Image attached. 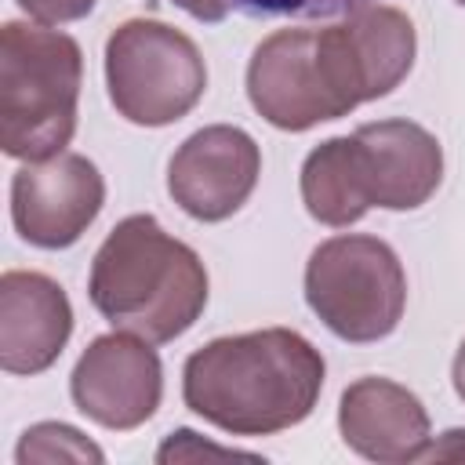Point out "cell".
<instances>
[{"mask_svg": "<svg viewBox=\"0 0 465 465\" xmlns=\"http://www.w3.org/2000/svg\"><path fill=\"white\" fill-rule=\"evenodd\" d=\"M320 349L291 327L225 334L182 367V400L232 436H272L305 421L323 392Z\"/></svg>", "mask_w": 465, "mask_h": 465, "instance_id": "obj_1", "label": "cell"}, {"mask_svg": "<svg viewBox=\"0 0 465 465\" xmlns=\"http://www.w3.org/2000/svg\"><path fill=\"white\" fill-rule=\"evenodd\" d=\"M87 294L116 331H131L153 345L174 341L207 305V269L153 214H127L102 240Z\"/></svg>", "mask_w": 465, "mask_h": 465, "instance_id": "obj_2", "label": "cell"}, {"mask_svg": "<svg viewBox=\"0 0 465 465\" xmlns=\"http://www.w3.org/2000/svg\"><path fill=\"white\" fill-rule=\"evenodd\" d=\"M84 54L69 33L4 22L0 29V145L15 160H47L76 131Z\"/></svg>", "mask_w": 465, "mask_h": 465, "instance_id": "obj_3", "label": "cell"}, {"mask_svg": "<svg viewBox=\"0 0 465 465\" xmlns=\"http://www.w3.org/2000/svg\"><path fill=\"white\" fill-rule=\"evenodd\" d=\"M305 302L345 341L389 338L407 305V276L396 251L363 232L323 240L305 265Z\"/></svg>", "mask_w": 465, "mask_h": 465, "instance_id": "obj_4", "label": "cell"}, {"mask_svg": "<svg viewBox=\"0 0 465 465\" xmlns=\"http://www.w3.org/2000/svg\"><path fill=\"white\" fill-rule=\"evenodd\" d=\"M105 87L124 120L163 127L203 98L207 65L182 29L156 18H127L105 40Z\"/></svg>", "mask_w": 465, "mask_h": 465, "instance_id": "obj_5", "label": "cell"}, {"mask_svg": "<svg viewBox=\"0 0 465 465\" xmlns=\"http://www.w3.org/2000/svg\"><path fill=\"white\" fill-rule=\"evenodd\" d=\"M316 51L331 94L345 113H352L360 102L385 98L407 80L418 36L414 22L400 7L367 4L349 11L341 22L316 29Z\"/></svg>", "mask_w": 465, "mask_h": 465, "instance_id": "obj_6", "label": "cell"}, {"mask_svg": "<svg viewBox=\"0 0 465 465\" xmlns=\"http://www.w3.org/2000/svg\"><path fill=\"white\" fill-rule=\"evenodd\" d=\"M69 392L80 414L102 429L127 432L156 414L163 396V367L153 341L131 331H113L80 352L69 374Z\"/></svg>", "mask_w": 465, "mask_h": 465, "instance_id": "obj_7", "label": "cell"}, {"mask_svg": "<svg viewBox=\"0 0 465 465\" xmlns=\"http://www.w3.org/2000/svg\"><path fill=\"white\" fill-rule=\"evenodd\" d=\"M105 203L98 167L80 153L25 160L11 178V222L18 236L44 251L76 243Z\"/></svg>", "mask_w": 465, "mask_h": 465, "instance_id": "obj_8", "label": "cell"}, {"mask_svg": "<svg viewBox=\"0 0 465 465\" xmlns=\"http://www.w3.org/2000/svg\"><path fill=\"white\" fill-rule=\"evenodd\" d=\"M262 174L258 142L232 124H211L189 134L167 167L171 200L196 222H225L254 193Z\"/></svg>", "mask_w": 465, "mask_h": 465, "instance_id": "obj_9", "label": "cell"}, {"mask_svg": "<svg viewBox=\"0 0 465 465\" xmlns=\"http://www.w3.org/2000/svg\"><path fill=\"white\" fill-rule=\"evenodd\" d=\"M247 98L280 131H309L345 116L316 54V29H276L247 62Z\"/></svg>", "mask_w": 465, "mask_h": 465, "instance_id": "obj_10", "label": "cell"}, {"mask_svg": "<svg viewBox=\"0 0 465 465\" xmlns=\"http://www.w3.org/2000/svg\"><path fill=\"white\" fill-rule=\"evenodd\" d=\"M73 334V305L58 280L33 269L0 276V367L7 374L47 371Z\"/></svg>", "mask_w": 465, "mask_h": 465, "instance_id": "obj_11", "label": "cell"}, {"mask_svg": "<svg viewBox=\"0 0 465 465\" xmlns=\"http://www.w3.org/2000/svg\"><path fill=\"white\" fill-rule=\"evenodd\" d=\"M360 145V163L371 193V207L414 211L421 207L443 178V149L414 120H378L352 131Z\"/></svg>", "mask_w": 465, "mask_h": 465, "instance_id": "obj_12", "label": "cell"}, {"mask_svg": "<svg viewBox=\"0 0 465 465\" xmlns=\"http://www.w3.org/2000/svg\"><path fill=\"white\" fill-rule=\"evenodd\" d=\"M338 432L345 447L367 461H418L429 443V414L407 385L360 378L341 392Z\"/></svg>", "mask_w": 465, "mask_h": 465, "instance_id": "obj_13", "label": "cell"}, {"mask_svg": "<svg viewBox=\"0 0 465 465\" xmlns=\"http://www.w3.org/2000/svg\"><path fill=\"white\" fill-rule=\"evenodd\" d=\"M302 200L305 211L334 229L360 222L371 211V193L360 163V145L352 134L320 142L302 163Z\"/></svg>", "mask_w": 465, "mask_h": 465, "instance_id": "obj_14", "label": "cell"}, {"mask_svg": "<svg viewBox=\"0 0 465 465\" xmlns=\"http://www.w3.org/2000/svg\"><path fill=\"white\" fill-rule=\"evenodd\" d=\"M15 461L18 465H29V461H105V454L80 429L62 425V421H40V425L22 432Z\"/></svg>", "mask_w": 465, "mask_h": 465, "instance_id": "obj_15", "label": "cell"}, {"mask_svg": "<svg viewBox=\"0 0 465 465\" xmlns=\"http://www.w3.org/2000/svg\"><path fill=\"white\" fill-rule=\"evenodd\" d=\"M367 4L378 0H229V7H236L247 18H334Z\"/></svg>", "mask_w": 465, "mask_h": 465, "instance_id": "obj_16", "label": "cell"}, {"mask_svg": "<svg viewBox=\"0 0 465 465\" xmlns=\"http://www.w3.org/2000/svg\"><path fill=\"white\" fill-rule=\"evenodd\" d=\"M193 458H247V461H258V454L251 450H236V447H218V443H207L200 440L193 429H178L163 440V447L156 450V461H193Z\"/></svg>", "mask_w": 465, "mask_h": 465, "instance_id": "obj_17", "label": "cell"}, {"mask_svg": "<svg viewBox=\"0 0 465 465\" xmlns=\"http://www.w3.org/2000/svg\"><path fill=\"white\" fill-rule=\"evenodd\" d=\"M29 18L44 22V25H62V22H76L84 15H91L94 0H15Z\"/></svg>", "mask_w": 465, "mask_h": 465, "instance_id": "obj_18", "label": "cell"}, {"mask_svg": "<svg viewBox=\"0 0 465 465\" xmlns=\"http://www.w3.org/2000/svg\"><path fill=\"white\" fill-rule=\"evenodd\" d=\"M418 461H465V429H450L436 443L429 440Z\"/></svg>", "mask_w": 465, "mask_h": 465, "instance_id": "obj_19", "label": "cell"}, {"mask_svg": "<svg viewBox=\"0 0 465 465\" xmlns=\"http://www.w3.org/2000/svg\"><path fill=\"white\" fill-rule=\"evenodd\" d=\"M174 4L200 22H222L229 15V0H174Z\"/></svg>", "mask_w": 465, "mask_h": 465, "instance_id": "obj_20", "label": "cell"}, {"mask_svg": "<svg viewBox=\"0 0 465 465\" xmlns=\"http://www.w3.org/2000/svg\"><path fill=\"white\" fill-rule=\"evenodd\" d=\"M450 378H454V392L465 400V341L458 345L454 352V367H450Z\"/></svg>", "mask_w": 465, "mask_h": 465, "instance_id": "obj_21", "label": "cell"}, {"mask_svg": "<svg viewBox=\"0 0 465 465\" xmlns=\"http://www.w3.org/2000/svg\"><path fill=\"white\" fill-rule=\"evenodd\" d=\"M458 4H461V7H465V0H458Z\"/></svg>", "mask_w": 465, "mask_h": 465, "instance_id": "obj_22", "label": "cell"}]
</instances>
